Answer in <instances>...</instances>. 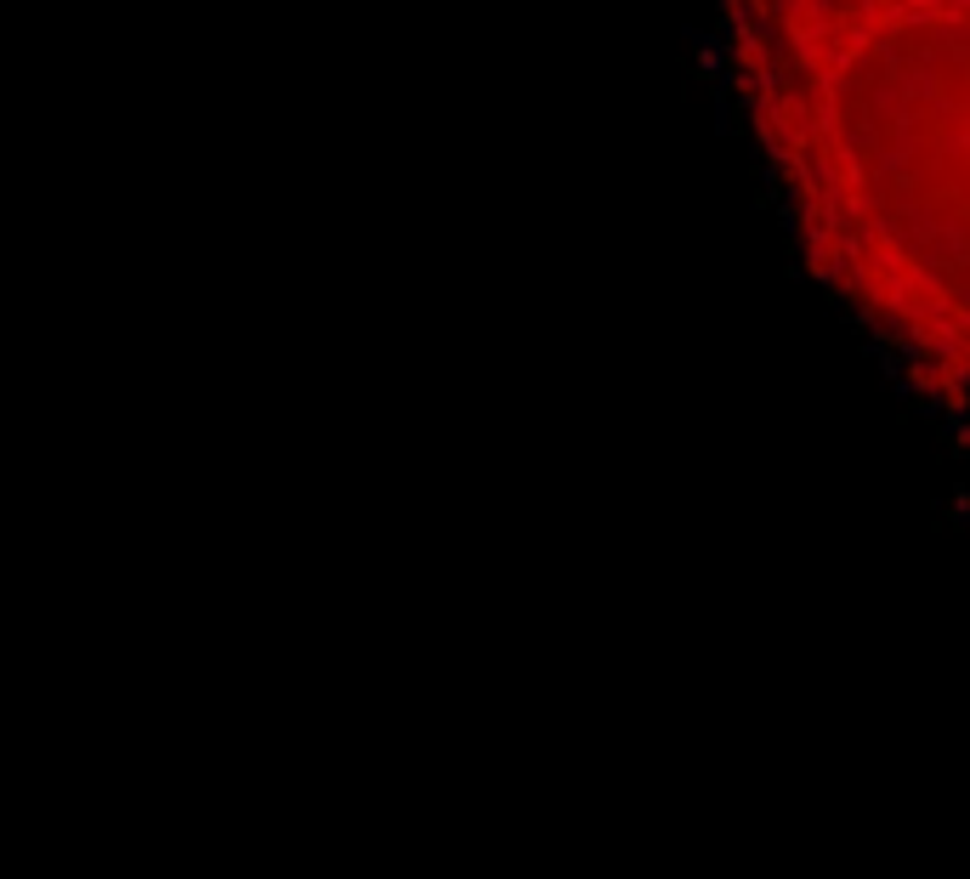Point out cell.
<instances>
[{"label":"cell","instance_id":"1","mask_svg":"<svg viewBox=\"0 0 970 879\" xmlns=\"http://www.w3.org/2000/svg\"><path fill=\"white\" fill-rule=\"evenodd\" d=\"M965 517H970V489L959 482V489H954V499H948V522H965Z\"/></svg>","mask_w":970,"mask_h":879}]
</instances>
